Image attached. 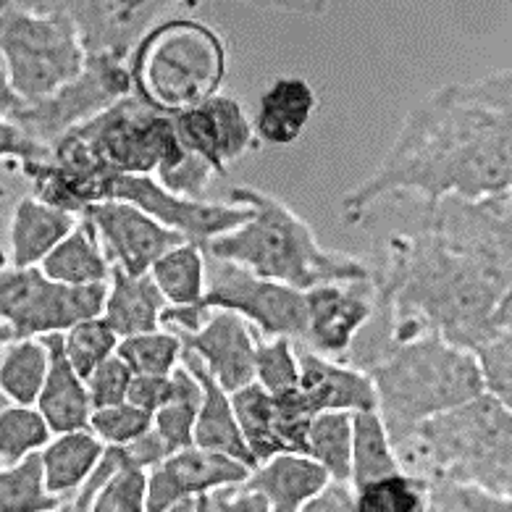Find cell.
Masks as SVG:
<instances>
[{
  "mask_svg": "<svg viewBox=\"0 0 512 512\" xmlns=\"http://www.w3.org/2000/svg\"><path fill=\"white\" fill-rule=\"evenodd\" d=\"M510 69L431 92L407 113L384 161L342 197V221L363 224L384 200L418 197L436 205L481 200L512 187Z\"/></svg>",
  "mask_w": 512,
  "mask_h": 512,
  "instance_id": "1",
  "label": "cell"
},
{
  "mask_svg": "<svg viewBox=\"0 0 512 512\" xmlns=\"http://www.w3.org/2000/svg\"><path fill=\"white\" fill-rule=\"evenodd\" d=\"M371 281L376 313L347 355L360 368L421 334L473 350L512 326V279L460 253L431 224L418 234H394Z\"/></svg>",
  "mask_w": 512,
  "mask_h": 512,
  "instance_id": "2",
  "label": "cell"
},
{
  "mask_svg": "<svg viewBox=\"0 0 512 512\" xmlns=\"http://www.w3.org/2000/svg\"><path fill=\"white\" fill-rule=\"evenodd\" d=\"M229 203L245 205L250 216L232 232L213 237L203 247L205 255L300 292L326 281H360L373 276V268L365 260L323 247L313 226L276 195L239 184Z\"/></svg>",
  "mask_w": 512,
  "mask_h": 512,
  "instance_id": "3",
  "label": "cell"
},
{
  "mask_svg": "<svg viewBox=\"0 0 512 512\" xmlns=\"http://www.w3.org/2000/svg\"><path fill=\"white\" fill-rule=\"evenodd\" d=\"M402 470L426 481H465L512 497V407L481 392L428 418L394 444Z\"/></svg>",
  "mask_w": 512,
  "mask_h": 512,
  "instance_id": "4",
  "label": "cell"
},
{
  "mask_svg": "<svg viewBox=\"0 0 512 512\" xmlns=\"http://www.w3.org/2000/svg\"><path fill=\"white\" fill-rule=\"evenodd\" d=\"M376 389V410L394 444L428 418L484 392L476 355L439 334L392 344L365 365Z\"/></svg>",
  "mask_w": 512,
  "mask_h": 512,
  "instance_id": "5",
  "label": "cell"
},
{
  "mask_svg": "<svg viewBox=\"0 0 512 512\" xmlns=\"http://www.w3.org/2000/svg\"><path fill=\"white\" fill-rule=\"evenodd\" d=\"M132 92L163 113H179L221 92L229 69L226 40L211 24L163 16L127 58Z\"/></svg>",
  "mask_w": 512,
  "mask_h": 512,
  "instance_id": "6",
  "label": "cell"
},
{
  "mask_svg": "<svg viewBox=\"0 0 512 512\" xmlns=\"http://www.w3.org/2000/svg\"><path fill=\"white\" fill-rule=\"evenodd\" d=\"M182 153L171 113L155 111L134 92H127L48 148L53 161L90 174L155 176L174 166Z\"/></svg>",
  "mask_w": 512,
  "mask_h": 512,
  "instance_id": "7",
  "label": "cell"
},
{
  "mask_svg": "<svg viewBox=\"0 0 512 512\" xmlns=\"http://www.w3.org/2000/svg\"><path fill=\"white\" fill-rule=\"evenodd\" d=\"M0 56L22 103H37L85 69L87 53L64 16L6 0L0 6Z\"/></svg>",
  "mask_w": 512,
  "mask_h": 512,
  "instance_id": "8",
  "label": "cell"
},
{
  "mask_svg": "<svg viewBox=\"0 0 512 512\" xmlns=\"http://www.w3.org/2000/svg\"><path fill=\"white\" fill-rule=\"evenodd\" d=\"M108 284L71 287L53 281L40 266H11L0 271V323L11 337H48L64 334L74 323L100 316Z\"/></svg>",
  "mask_w": 512,
  "mask_h": 512,
  "instance_id": "9",
  "label": "cell"
},
{
  "mask_svg": "<svg viewBox=\"0 0 512 512\" xmlns=\"http://www.w3.org/2000/svg\"><path fill=\"white\" fill-rule=\"evenodd\" d=\"M127 92H132L127 61L87 58L85 69L71 82H66L53 95L37 100V103H24L8 119L37 145L50 148L66 132L85 124L92 116H98L100 111H106Z\"/></svg>",
  "mask_w": 512,
  "mask_h": 512,
  "instance_id": "10",
  "label": "cell"
},
{
  "mask_svg": "<svg viewBox=\"0 0 512 512\" xmlns=\"http://www.w3.org/2000/svg\"><path fill=\"white\" fill-rule=\"evenodd\" d=\"M19 6L64 16L77 29L87 58L127 61L134 45L166 16L171 6L187 0H16Z\"/></svg>",
  "mask_w": 512,
  "mask_h": 512,
  "instance_id": "11",
  "label": "cell"
},
{
  "mask_svg": "<svg viewBox=\"0 0 512 512\" xmlns=\"http://www.w3.org/2000/svg\"><path fill=\"white\" fill-rule=\"evenodd\" d=\"M200 305L208 310H232L260 337H289L300 342L305 334V295L300 289L263 279L226 260H216L211 268Z\"/></svg>",
  "mask_w": 512,
  "mask_h": 512,
  "instance_id": "12",
  "label": "cell"
},
{
  "mask_svg": "<svg viewBox=\"0 0 512 512\" xmlns=\"http://www.w3.org/2000/svg\"><path fill=\"white\" fill-rule=\"evenodd\" d=\"M108 200H127L137 205L158 224L200 247L208 245L218 234L237 229L250 216L245 205L211 203V200L176 195L150 174H116L111 179Z\"/></svg>",
  "mask_w": 512,
  "mask_h": 512,
  "instance_id": "13",
  "label": "cell"
},
{
  "mask_svg": "<svg viewBox=\"0 0 512 512\" xmlns=\"http://www.w3.org/2000/svg\"><path fill=\"white\" fill-rule=\"evenodd\" d=\"M305 295V334L300 344L326 358L347 360L360 331L376 313V287L371 279L326 281Z\"/></svg>",
  "mask_w": 512,
  "mask_h": 512,
  "instance_id": "14",
  "label": "cell"
},
{
  "mask_svg": "<svg viewBox=\"0 0 512 512\" xmlns=\"http://www.w3.org/2000/svg\"><path fill=\"white\" fill-rule=\"evenodd\" d=\"M176 137L184 150L200 155L218 176H226L229 166L258 150L253 116L232 95L216 92L197 106L171 113Z\"/></svg>",
  "mask_w": 512,
  "mask_h": 512,
  "instance_id": "15",
  "label": "cell"
},
{
  "mask_svg": "<svg viewBox=\"0 0 512 512\" xmlns=\"http://www.w3.org/2000/svg\"><path fill=\"white\" fill-rule=\"evenodd\" d=\"M250 465L224 452L205 447H184L171 452L163 463L148 470L145 510L176 512L195 510V497L224 484H237L250 476Z\"/></svg>",
  "mask_w": 512,
  "mask_h": 512,
  "instance_id": "16",
  "label": "cell"
},
{
  "mask_svg": "<svg viewBox=\"0 0 512 512\" xmlns=\"http://www.w3.org/2000/svg\"><path fill=\"white\" fill-rule=\"evenodd\" d=\"M82 216L98 234L111 266L127 274H148L163 253L187 242L127 200H103L90 205Z\"/></svg>",
  "mask_w": 512,
  "mask_h": 512,
  "instance_id": "17",
  "label": "cell"
},
{
  "mask_svg": "<svg viewBox=\"0 0 512 512\" xmlns=\"http://www.w3.org/2000/svg\"><path fill=\"white\" fill-rule=\"evenodd\" d=\"M176 334L184 352H192L229 394L255 381V339L260 334L232 310H211L200 329Z\"/></svg>",
  "mask_w": 512,
  "mask_h": 512,
  "instance_id": "18",
  "label": "cell"
},
{
  "mask_svg": "<svg viewBox=\"0 0 512 512\" xmlns=\"http://www.w3.org/2000/svg\"><path fill=\"white\" fill-rule=\"evenodd\" d=\"M297 358H300V381L292 389L297 405L316 418L326 410H371L376 407V389L365 368L318 355L297 342Z\"/></svg>",
  "mask_w": 512,
  "mask_h": 512,
  "instance_id": "19",
  "label": "cell"
},
{
  "mask_svg": "<svg viewBox=\"0 0 512 512\" xmlns=\"http://www.w3.org/2000/svg\"><path fill=\"white\" fill-rule=\"evenodd\" d=\"M318 108L316 90L302 77H276L260 95L255 108L253 127L258 142L287 148L295 145L308 129Z\"/></svg>",
  "mask_w": 512,
  "mask_h": 512,
  "instance_id": "20",
  "label": "cell"
},
{
  "mask_svg": "<svg viewBox=\"0 0 512 512\" xmlns=\"http://www.w3.org/2000/svg\"><path fill=\"white\" fill-rule=\"evenodd\" d=\"M50 350L48 376H45L43 392L37 397L35 407L45 415L53 434L87 428L92 413L90 394L85 379L74 371L64 352V334H48L45 337Z\"/></svg>",
  "mask_w": 512,
  "mask_h": 512,
  "instance_id": "21",
  "label": "cell"
},
{
  "mask_svg": "<svg viewBox=\"0 0 512 512\" xmlns=\"http://www.w3.org/2000/svg\"><path fill=\"white\" fill-rule=\"evenodd\" d=\"M182 365H187L197 376L200 386H203V400L197 407L195 434H192V444L213 452H224L232 455L250 468H255V460L247 449L242 431H239L237 415L232 407V394L226 392L224 386L213 379L211 373L205 371V365L192 355V352H182Z\"/></svg>",
  "mask_w": 512,
  "mask_h": 512,
  "instance_id": "22",
  "label": "cell"
},
{
  "mask_svg": "<svg viewBox=\"0 0 512 512\" xmlns=\"http://www.w3.org/2000/svg\"><path fill=\"white\" fill-rule=\"evenodd\" d=\"M326 481L329 473L305 452H279L255 465L247 476V484L268 499L271 512H302Z\"/></svg>",
  "mask_w": 512,
  "mask_h": 512,
  "instance_id": "23",
  "label": "cell"
},
{
  "mask_svg": "<svg viewBox=\"0 0 512 512\" xmlns=\"http://www.w3.org/2000/svg\"><path fill=\"white\" fill-rule=\"evenodd\" d=\"M77 221V213L56 208L35 195L22 197L8 224L11 266H40L45 255L77 226Z\"/></svg>",
  "mask_w": 512,
  "mask_h": 512,
  "instance_id": "24",
  "label": "cell"
},
{
  "mask_svg": "<svg viewBox=\"0 0 512 512\" xmlns=\"http://www.w3.org/2000/svg\"><path fill=\"white\" fill-rule=\"evenodd\" d=\"M166 297L155 287L150 274H127L113 268L108 279L106 305L100 316L106 318L119 337H132L142 331L161 329V316L166 310Z\"/></svg>",
  "mask_w": 512,
  "mask_h": 512,
  "instance_id": "25",
  "label": "cell"
},
{
  "mask_svg": "<svg viewBox=\"0 0 512 512\" xmlns=\"http://www.w3.org/2000/svg\"><path fill=\"white\" fill-rule=\"evenodd\" d=\"M103 449L106 444L100 442L90 428L53 434V439L40 449L45 489L61 499V510H64L66 499L85 484V478L100 460Z\"/></svg>",
  "mask_w": 512,
  "mask_h": 512,
  "instance_id": "26",
  "label": "cell"
},
{
  "mask_svg": "<svg viewBox=\"0 0 512 512\" xmlns=\"http://www.w3.org/2000/svg\"><path fill=\"white\" fill-rule=\"evenodd\" d=\"M40 271L61 284L90 287V284H108L113 266L90 221L79 216L77 226L45 255Z\"/></svg>",
  "mask_w": 512,
  "mask_h": 512,
  "instance_id": "27",
  "label": "cell"
},
{
  "mask_svg": "<svg viewBox=\"0 0 512 512\" xmlns=\"http://www.w3.org/2000/svg\"><path fill=\"white\" fill-rule=\"evenodd\" d=\"M50 350L45 337L11 339L0 350V392L14 405H35L48 376Z\"/></svg>",
  "mask_w": 512,
  "mask_h": 512,
  "instance_id": "28",
  "label": "cell"
},
{
  "mask_svg": "<svg viewBox=\"0 0 512 512\" xmlns=\"http://www.w3.org/2000/svg\"><path fill=\"white\" fill-rule=\"evenodd\" d=\"M402 470L392 436L376 407L352 413V465L350 484L360 486L373 478Z\"/></svg>",
  "mask_w": 512,
  "mask_h": 512,
  "instance_id": "29",
  "label": "cell"
},
{
  "mask_svg": "<svg viewBox=\"0 0 512 512\" xmlns=\"http://www.w3.org/2000/svg\"><path fill=\"white\" fill-rule=\"evenodd\" d=\"M169 305H197L208 287V260L195 242H179L148 271Z\"/></svg>",
  "mask_w": 512,
  "mask_h": 512,
  "instance_id": "30",
  "label": "cell"
},
{
  "mask_svg": "<svg viewBox=\"0 0 512 512\" xmlns=\"http://www.w3.org/2000/svg\"><path fill=\"white\" fill-rule=\"evenodd\" d=\"M200 400H203V386L187 365L179 363L171 371L169 400L153 413V431L169 444L171 452L192 447Z\"/></svg>",
  "mask_w": 512,
  "mask_h": 512,
  "instance_id": "31",
  "label": "cell"
},
{
  "mask_svg": "<svg viewBox=\"0 0 512 512\" xmlns=\"http://www.w3.org/2000/svg\"><path fill=\"white\" fill-rule=\"evenodd\" d=\"M232 407L237 415L239 431L245 439L255 465L268 460V457L287 452L276 434L274 423V397L263 389L260 384H247L237 392H232Z\"/></svg>",
  "mask_w": 512,
  "mask_h": 512,
  "instance_id": "32",
  "label": "cell"
},
{
  "mask_svg": "<svg viewBox=\"0 0 512 512\" xmlns=\"http://www.w3.org/2000/svg\"><path fill=\"white\" fill-rule=\"evenodd\" d=\"M305 455L321 465L329 478L350 481L352 465V413L350 410H326L318 413L308 428Z\"/></svg>",
  "mask_w": 512,
  "mask_h": 512,
  "instance_id": "33",
  "label": "cell"
},
{
  "mask_svg": "<svg viewBox=\"0 0 512 512\" xmlns=\"http://www.w3.org/2000/svg\"><path fill=\"white\" fill-rule=\"evenodd\" d=\"M355 512H428V481L407 470L355 486Z\"/></svg>",
  "mask_w": 512,
  "mask_h": 512,
  "instance_id": "34",
  "label": "cell"
},
{
  "mask_svg": "<svg viewBox=\"0 0 512 512\" xmlns=\"http://www.w3.org/2000/svg\"><path fill=\"white\" fill-rule=\"evenodd\" d=\"M61 499L45 489L40 452L14 465H0V512H53Z\"/></svg>",
  "mask_w": 512,
  "mask_h": 512,
  "instance_id": "35",
  "label": "cell"
},
{
  "mask_svg": "<svg viewBox=\"0 0 512 512\" xmlns=\"http://www.w3.org/2000/svg\"><path fill=\"white\" fill-rule=\"evenodd\" d=\"M53 439L45 415L35 405L0 407V465H14L37 455Z\"/></svg>",
  "mask_w": 512,
  "mask_h": 512,
  "instance_id": "36",
  "label": "cell"
},
{
  "mask_svg": "<svg viewBox=\"0 0 512 512\" xmlns=\"http://www.w3.org/2000/svg\"><path fill=\"white\" fill-rule=\"evenodd\" d=\"M184 344L176 331L153 329L132 334V337H121L116 355L129 365V371L137 376H163L171 373L176 365L182 363Z\"/></svg>",
  "mask_w": 512,
  "mask_h": 512,
  "instance_id": "37",
  "label": "cell"
},
{
  "mask_svg": "<svg viewBox=\"0 0 512 512\" xmlns=\"http://www.w3.org/2000/svg\"><path fill=\"white\" fill-rule=\"evenodd\" d=\"M119 339L121 337L108 326L106 318L92 316L64 331V352L74 365V371L85 379L103 360L116 355Z\"/></svg>",
  "mask_w": 512,
  "mask_h": 512,
  "instance_id": "38",
  "label": "cell"
},
{
  "mask_svg": "<svg viewBox=\"0 0 512 512\" xmlns=\"http://www.w3.org/2000/svg\"><path fill=\"white\" fill-rule=\"evenodd\" d=\"M300 381L297 342L289 337L255 339V384L268 394L292 392Z\"/></svg>",
  "mask_w": 512,
  "mask_h": 512,
  "instance_id": "39",
  "label": "cell"
},
{
  "mask_svg": "<svg viewBox=\"0 0 512 512\" xmlns=\"http://www.w3.org/2000/svg\"><path fill=\"white\" fill-rule=\"evenodd\" d=\"M428 510L434 512H510L512 497L465 481H428Z\"/></svg>",
  "mask_w": 512,
  "mask_h": 512,
  "instance_id": "40",
  "label": "cell"
},
{
  "mask_svg": "<svg viewBox=\"0 0 512 512\" xmlns=\"http://www.w3.org/2000/svg\"><path fill=\"white\" fill-rule=\"evenodd\" d=\"M87 428L103 444H119L121 447V444H129L134 439H140L142 434H148L153 428V415L124 400L119 405L92 407Z\"/></svg>",
  "mask_w": 512,
  "mask_h": 512,
  "instance_id": "41",
  "label": "cell"
},
{
  "mask_svg": "<svg viewBox=\"0 0 512 512\" xmlns=\"http://www.w3.org/2000/svg\"><path fill=\"white\" fill-rule=\"evenodd\" d=\"M470 352L476 355L484 392L512 405V329L499 331Z\"/></svg>",
  "mask_w": 512,
  "mask_h": 512,
  "instance_id": "42",
  "label": "cell"
},
{
  "mask_svg": "<svg viewBox=\"0 0 512 512\" xmlns=\"http://www.w3.org/2000/svg\"><path fill=\"white\" fill-rule=\"evenodd\" d=\"M148 499V470L124 463L92 502L95 512H145Z\"/></svg>",
  "mask_w": 512,
  "mask_h": 512,
  "instance_id": "43",
  "label": "cell"
},
{
  "mask_svg": "<svg viewBox=\"0 0 512 512\" xmlns=\"http://www.w3.org/2000/svg\"><path fill=\"white\" fill-rule=\"evenodd\" d=\"M216 171L208 161H203L200 155L190 153V150H184L182 158L169 166V169H163L155 174V179L166 187V190L176 192V195L184 197H195V200H205L208 195V187L216 179Z\"/></svg>",
  "mask_w": 512,
  "mask_h": 512,
  "instance_id": "44",
  "label": "cell"
},
{
  "mask_svg": "<svg viewBox=\"0 0 512 512\" xmlns=\"http://www.w3.org/2000/svg\"><path fill=\"white\" fill-rule=\"evenodd\" d=\"M134 373L129 371V365L119 358L111 355L95 368L92 373L85 376L87 394H90L92 407H106V405H119L127 400L129 384H132Z\"/></svg>",
  "mask_w": 512,
  "mask_h": 512,
  "instance_id": "45",
  "label": "cell"
},
{
  "mask_svg": "<svg viewBox=\"0 0 512 512\" xmlns=\"http://www.w3.org/2000/svg\"><path fill=\"white\" fill-rule=\"evenodd\" d=\"M195 512H271L268 499L245 481L224 484L195 497Z\"/></svg>",
  "mask_w": 512,
  "mask_h": 512,
  "instance_id": "46",
  "label": "cell"
},
{
  "mask_svg": "<svg viewBox=\"0 0 512 512\" xmlns=\"http://www.w3.org/2000/svg\"><path fill=\"white\" fill-rule=\"evenodd\" d=\"M45 153H48V148L37 145L32 137H27L22 129L16 127L14 121L0 113V161L29 163L43 158Z\"/></svg>",
  "mask_w": 512,
  "mask_h": 512,
  "instance_id": "47",
  "label": "cell"
},
{
  "mask_svg": "<svg viewBox=\"0 0 512 512\" xmlns=\"http://www.w3.org/2000/svg\"><path fill=\"white\" fill-rule=\"evenodd\" d=\"M302 512H355V486L350 481L329 478L321 489L308 499Z\"/></svg>",
  "mask_w": 512,
  "mask_h": 512,
  "instance_id": "48",
  "label": "cell"
},
{
  "mask_svg": "<svg viewBox=\"0 0 512 512\" xmlns=\"http://www.w3.org/2000/svg\"><path fill=\"white\" fill-rule=\"evenodd\" d=\"M171 392V373H163V376H132V384H129L127 400L132 405L148 410L150 415L169 400Z\"/></svg>",
  "mask_w": 512,
  "mask_h": 512,
  "instance_id": "49",
  "label": "cell"
},
{
  "mask_svg": "<svg viewBox=\"0 0 512 512\" xmlns=\"http://www.w3.org/2000/svg\"><path fill=\"white\" fill-rule=\"evenodd\" d=\"M121 447H124V452H127L129 463L137 465V468H145V470H150L153 465L163 463V460L171 455L169 444L163 442L161 436L155 434L153 428H150L148 434H142L140 439H134V442H129V444H121Z\"/></svg>",
  "mask_w": 512,
  "mask_h": 512,
  "instance_id": "50",
  "label": "cell"
},
{
  "mask_svg": "<svg viewBox=\"0 0 512 512\" xmlns=\"http://www.w3.org/2000/svg\"><path fill=\"white\" fill-rule=\"evenodd\" d=\"M237 3L263 8V11H279V14L318 19V16H323L329 11L331 0H237Z\"/></svg>",
  "mask_w": 512,
  "mask_h": 512,
  "instance_id": "51",
  "label": "cell"
},
{
  "mask_svg": "<svg viewBox=\"0 0 512 512\" xmlns=\"http://www.w3.org/2000/svg\"><path fill=\"white\" fill-rule=\"evenodd\" d=\"M3 3H6V0H0V6H3ZM22 106V100L16 98V92L11 90L6 64H3V56H0V113H3V116H11V113L19 111Z\"/></svg>",
  "mask_w": 512,
  "mask_h": 512,
  "instance_id": "52",
  "label": "cell"
},
{
  "mask_svg": "<svg viewBox=\"0 0 512 512\" xmlns=\"http://www.w3.org/2000/svg\"><path fill=\"white\" fill-rule=\"evenodd\" d=\"M11 339H14V337H11V331H8L6 323H0V350H3V347H6Z\"/></svg>",
  "mask_w": 512,
  "mask_h": 512,
  "instance_id": "53",
  "label": "cell"
},
{
  "mask_svg": "<svg viewBox=\"0 0 512 512\" xmlns=\"http://www.w3.org/2000/svg\"><path fill=\"white\" fill-rule=\"evenodd\" d=\"M6 405H8V400L3 397V392H0V407H6Z\"/></svg>",
  "mask_w": 512,
  "mask_h": 512,
  "instance_id": "54",
  "label": "cell"
}]
</instances>
